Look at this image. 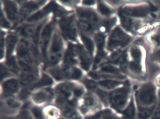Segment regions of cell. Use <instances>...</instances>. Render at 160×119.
Listing matches in <instances>:
<instances>
[{
	"instance_id": "cell-25",
	"label": "cell",
	"mask_w": 160,
	"mask_h": 119,
	"mask_svg": "<svg viewBox=\"0 0 160 119\" xmlns=\"http://www.w3.org/2000/svg\"><path fill=\"white\" fill-rule=\"evenodd\" d=\"M45 119H59L62 116L60 109L55 104H49L42 108Z\"/></svg>"
},
{
	"instance_id": "cell-2",
	"label": "cell",
	"mask_w": 160,
	"mask_h": 119,
	"mask_svg": "<svg viewBox=\"0 0 160 119\" xmlns=\"http://www.w3.org/2000/svg\"><path fill=\"white\" fill-rule=\"evenodd\" d=\"M75 15L78 30L89 36L94 33L101 23L98 14L91 8L77 6Z\"/></svg>"
},
{
	"instance_id": "cell-37",
	"label": "cell",
	"mask_w": 160,
	"mask_h": 119,
	"mask_svg": "<svg viewBox=\"0 0 160 119\" xmlns=\"http://www.w3.org/2000/svg\"><path fill=\"white\" fill-rule=\"evenodd\" d=\"M15 77L14 75L9 70L5 64H1V82L12 77Z\"/></svg>"
},
{
	"instance_id": "cell-16",
	"label": "cell",
	"mask_w": 160,
	"mask_h": 119,
	"mask_svg": "<svg viewBox=\"0 0 160 119\" xmlns=\"http://www.w3.org/2000/svg\"><path fill=\"white\" fill-rule=\"evenodd\" d=\"M57 3L55 2H50L45 6L32 15L26 20V23L34 24L38 23L46 18L51 12L54 13Z\"/></svg>"
},
{
	"instance_id": "cell-4",
	"label": "cell",
	"mask_w": 160,
	"mask_h": 119,
	"mask_svg": "<svg viewBox=\"0 0 160 119\" xmlns=\"http://www.w3.org/2000/svg\"><path fill=\"white\" fill-rule=\"evenodd\" d=\"M46 72L57 81H67L78 80L83 79V72L82 70L76 66H60L48 67Z\"/></svg>"
},
{
	"instance_id": "cell-47",
	"label": "cell",
	"mask_w": 160,
	"mask_h": 119,
	"mask_svg": "<svg viewBox=\"0 0 160 119\" xmlns=\"http://www.w3.org/2000/svg\"><path fill=\"white\" fill-rule=\"evenodd\" d=\"M122 51H119L118 52H115L112 53V54L110 56V60L112 62H114L115 61H117V59L121 55Z\"/></svg>"
},
{
	"instance_id": "cell-50",
	"label": "cell",
	"mask_w": 160,
	"mask_h": 119,
	"mask_svg": "<svg viewBox=\"0 0 160 119\" xmlns=\"http://www.w3.org/2000/svg\"><path fill=\"white\" fill-rule=\"evenodd\" d=\"M4 119H18V117H17L16 115H14V116H7L4 117Z\"/></svg>"
},
{
	"instance_id": "cell-52",
	"label": "cell",
	"mask_w": 160,
	"mask_h": 119,
	"mask_svg": "<svg viewBox=\"0 0 160 119\" xmlns=\"http://www.w3.org/2000/svg\"><path fill=\"white\" fill-rule=\"evenodd\" d=\"M59 119H65V118H63V117H61V118H60Z\"/></svg>"
},
{
	"instance_id": "cell-40",
	"label": "cell",
	"mask_w": 160,
	"mask_h": 119,
	"mask_svg": "<svg viewBox=\"0 0 160 119\" xmlns=\"http://www.w3.org/2000/svg\"><path fill=\"white\" fill-rule=\"evenodd\" d=\"M100 119H120L109 109L101 110Z\"/></svg>"
},
{
	"instance_id": "cell-6",
	"label": "cell",
	"mask_w": 160,
	"mask_h": 119,
	"mask_svg": "<svg viewBox=\"0 0 160 119\" xmlns=\"http://www.w3.org/2000/svg\"><path fill=\"white\" fill-rule=\"evenodd\" d=\"M99 100V98L95 94L87 92L78 101V109L84 117L92 115L101 111Z\"/></svg>"
},
{
	"instance_id": "cell-46",
	"label": "cell",
	"mask_w": 160,
	"mask_h": 119,
	"mask_svg": "<svg viewBox=\"0 0 160 119\" xmlns=\"http://www.w3.org/2000/svg\"><path fill=\"white\" fill-rule=\"evenodd\" d=\"M150 41L156 46L160 45V34H155L150 38Z\"/></svg>"
},
{
	"instance_id": "cell-45",
	"label": "cell",
	"mask_w": 160,
	"mask_h": 119,
	"mask_svg": "<svg viewBox=\"0 0 160 119\" xmlns=\"http://www.w3.org/2000/svg\"><path fill=\"white\" fill-rule=\"evenodd\" d=\"M160 116V91L159 93V101L153 112L152 119H155Z\"/></svg>"
},
{
	"instance_id": "cell-17",
	"label": "cell",
	"mask_w": 160,
	"mask_h": 119,
	"mask_svg": "<svg viewBox=\"0 0 160 119\" xmlns=\"http://www.w3.org/2000/svg\"><path fill=\"white\" fill-rule=\"evenodd\" d=\"M94 42L97 47V53L93 61L92 70L97 69L101 64V62L105 57L106 54L104 48L105 37L103 34L102 33H96L94 35Z\"/></svg>"
},
{
	"instance_id": "cell-35",
	"label": "cell",
	"mask_w": 160,
	"mask_h": 119,
	"mask_svg": "<svg viewBox=\"0 0 160 119\" xmlns=\"http://www.w3.org/2000/svg\"><path fill=\"white\" fill-rule=\"evenodd\" d=\"M34 119H45L43 114L42 108L32 105L28 108Z\"/></svg>"
},
{
	"instance_id": "cell-42",
	"label": "cell",
	"mask_w": 160,
	"mask_h": 119,
	"mask_svg": "<svg viewBox=\"0 0 160 119\" xmlns=\"http://www.w3.org/2000/svg\"><path fill=\"white\" fill-rule=\"evenodd\" d=\"M6 33L1 30V60L4 57L6 53H5V39H6Z\"/></svg>"
},
{
	"instance_id": "cell-10",
	"label": "cell",
	"mask_w": 160,
	"mask_h": 119,
	"mask_svg": "<svg viewBox=\"0 0 160 119\" xmlns=\"http://www.w3.org/2000/svg\"><path fill=\"white\" fill-rule=\"evenodd\" d=\"M55 98L54 88L45 87L36 90L32 93L30 100L32 105L42 107L51 104Z\"/></svg>"
},
{
	"instance_id": "cell-7",
	"label": "cell",
	"mask_w": 160,
	"mask_h": 119,
	"mask_svg": "<svg viewBox=\"0 0 160 119\" xmlns=\"http://www.w3.org/2000/svg\"><path fill=\"white\" fill-rule=\"evenodd\" d=\"M55 29V22L53 20L48 21L44 26L41 31L38 46L41 59L42 61H47L48 51Z\"/></svg>"
},
{
	"instance_id": "cell-41",
	"label": "cell",
	"mask_w": 160,
	"mask_h": 119,
	"mask_svg": "<svg viewBox=\"0 0 160 119\" xmlns=\"http://www.w3.org/2000/svg\"><path fill=\"white\" fill-rule=\"evenodd\" d=\"M101 71L104 73L117 74L119 73V70L114 66L107 65H104L101 67Z\"/></svg>"
},
{
	"instance_id": "cell-27",
	"label": "cell",
	"mask_w": 160,
	"mask_h": 119,
	"mask_svg": "<svg viewBox=\"0 0 160 119\" xmlns=\"http://www.w3.org/2000/svg\"><path fill=\"white\" fill-rule=\"evenodd\" d=\"M79 35L82 44L87 51L93 57L94 51V42L92 39L89 35L79 30Z\"/></svg>"
},
{
	"instance_id": "cell-43",
	"label": "cell",
	"mask_w": 160,
	"mask_h": 119,
	"mask_svg": "<svg viewBox=\"0 0 160 119\" xmlns=\"http://www.w3.org/2000/svg\"><path fill=\"white\" fill-rule=\"evenodd\" d=\"M129 66L131 70L135 73H139L141 71V66L140 62L131 61Z\"/></svg>"
},
{
	"instance_id": "cell-53",
	"label": "cell",
	"mask_w": 160,
	"mask_h": 119,
	"mask_svg": "<svg viewBox=\"0 0 160 119\" xmlns=\"http://www.w3.org/2000/svg\"><path fill=\"white\" fill-rule=\"evenodd\" d=\"M160 119V116H159V117H158V118H156V119Z\"/></svg>"
},
{
	"instance_id": "cell-48",
	"label": "cell",
	"mask_w": 160,
	"mask_h": 119,
	"mask_svg": "<svg viewBox=\"0 0 160 119\" xmlns=\"http://www.w3.org/2000/svg\"><path fill=\"white\" fill-rule=\"evenodd\" d=\"M101 110L92 115L84 117L83 119H100L101 114Z\"/></svg>"
},
{
	"instance_id": "cell-1",
	"label": "cell",
	"mask_w": 160,
	"mask_h": 119,
	"mask_svg": "<svg viewBox=\"0 0 160 119\" xmlns=\"http://www.w3.org/2000/svg\"><path fill=\"white\" fill-rule=\"evenodd\" d=\"M53 88L55 94L54 104L59 108L65 106L77 108L79 99L87 93L82 84L70 81L61 82Z\"/></svg>"
},
{
	"instance_id": "cell-26",
	"label": "cell",
	"mask_w": 160,
	"mask_h": 119,
	"mask_svg": "<svg viewBox=\"0 0 160 119\" xmlns=\"http://www.w3.org/2000/svg\"><path fill=\"white\" fill-rule=\"evenodd\" d=\"M62 116L66 119H83L84 117L78 111L77 107L65 106L59 108Z\"/></svg>"
},
{
	"instance_id": "cell-32",
	"label": "cell",
	"mask_w": 160,
	"mask_h": 119,
	"mask_svg": "<svg viewBox=\"0 0 160 119\" xmlns=\"http://www.w3.org/2000/svg\"><path fill=\"white\" fill-rule=\"evenodd\" d=\"M115 23H116V19L115 18L108 19L101 22L98 27L100 33L104 35V33L108 32L112 27L115 25Z\"/></svg>"
},
{
	"instance_id": "cell-39",
	"label": "cell",
	"mask_w": 160,
	"mask_h": 119,
	"mask_svg": "<svg viewBox=\"0 0 160 119\" xmlns=\"http://www.w3.org/2000/svg\"><path fill=\"white\" fill-rule=\"evenodd\" d=\"M12 24L7 19L3 10L1 9V25L3 29H9L12 27Z\"/></svg>"
},
{
	"instance_id": "cell-11",
	"label": "cell",
	"mask_w": 160,
	"mask_h": 119,
	"mask_svg": "<svg viewBox=\"0 0 160 119\" xmlns=\"http://www.w3.org/2000/svg\"><path fill=\"white\" fill-rule=\"evenodd\" d=\"M130 92L129 85L116 89L109 94L108 102L116 110H121L126 106Z\"/></svg>"
},
{
	"instance_id": "cell-15",
	"label": "cell",
	"mask_w": 160,
	"mask_h": 119,
	"mask_svg": "<svg viewBox=\"0 0 160 119\" xmlns=\"http://www.w3.org/2000/svg\"><path fill=\"white\" fill-rule=\"evenodd\" d=\"M1 9L3 10L7 19L12 24H18L19 17V6L17 1H3Z\"/></svg>"
},
{
	"instance_id": "cell-31",
	"label": "cell",
	"mask_w": 160,
	"mask_h": 119,
	"mask_svg": "<svg viewBox=\"0 0 160 119\" xmlns=\"http://www.w3.org/2000/svg\"><path fill=\"white\" fill-rule=\"evenodd\" d=\"M122 115L124 119H134L136 116V109L132 98L127 108L122 111Z\"/></svg>"
},
{
	"instance_id": "cell-5",
	"label": "cell",
	"mask_w": 160,
	"mask_h": 119,
	"mask_svg": "<svg viewBox=\"0 0 160 119\" xmlns=\"http://www.w3.org/2000/svg\"><path fill=\"white\" fill-rule=\"evenodd\" d=\"M63 39L59 30L55 29L48 51L47 61L49 66L48 67L58 66L63 59L65 52Z\"/></svg>"
},
{
	"instance_id": "cell-20",
	"label": "cell",
	"mask_w": 160,
	"mask_h": 119,
	"mask_svg": "<svg viewBox=\"0 0 160 119\" xmlns=\"http://www.w3.org/2000/svg\"><path fill=\"white\" fill-rule=\"evenodd\" d=\"M93 57L87 51L83 44L78 43V64L81 69L88 71L91 67Z\"/></svg>"
},
{
	"instance_id": "cell-38",
	"label": "cell",
	"mask_w": 160,
	"mask_h": 119,
	"mask_svg": "<svg viewBox=\"0 0 160 119\" xmlns=\"http://www.w3.org/2000/svg\"><path fill=\"white\" fill-rule=\"evenodd\" d=\"M130 55L132 60L131 61L139 62L141 61V52L140 49L137 47H133L130 50Z\"/></svg>"
},
{
	"instance_id": "cell-9",
	"label": "cell",
	"mask_w": 160,
	"mask_h": 119,
	"mask_svg": "<svg viewBox=\"0 0 160 119\" xmlns=\"http://www.w3.org/2000/svg\"><path fill=\"white\" fill-rule=\"evenodd\" d=\"M137 99L139 107H153L156 100L155 87L151 83L142 85L137 93Z\"/></svg>"
},
{
	"instance_id": "cell-19",
	"label": "cell",
	"mask_w": 160,
	"mask_h": 119,
	"mask_svg": "<svg viewBox=\"0 0 160 119\" xmlns=\"http://www.w3.org/2000/svg\"><path fill=\"white\" fill-rule=\"evenodd\" d=\"M54 80L47 72H43L38 80L24 88L31 96L32 93L36 90L45 87H51L54 85Z\"/></svg>"
},
{
	"instance_id": "cell-18",
	"label": "cell",
	"mask_w": 160,
	"mask_h": 119,
	"mask_svg": "<svg viewBox=\"0 0 160 119\" xmlns=\"http://www.w3.org/2000/svg\"><path fill=\"white\" fill-rule=\"evenodd\" d=\"M78 43H68L62 59V65L76 66L78 64Z\"/></svg>"
},
{
	"instance_id": "cell-28",
	"label": "cell",
	"mask_w": 160,
	"mask_h": 119,
	"mask_svg": "<svg viewBox=\"0 0 160 119\" xmlns=\"http://www.w3.org/2000/svg\"><path fill=\"white\" fill-rule=\"evenodd\" d=\"M5 64L9 69V70L15 76H19L21 71H20L18 62V59L16 56H12L10 58L6 59Z\"/></svg>"
},
{
	"instance_id": "cell-36",
	"label": "cell",
	"mask_w": 160,
	"mask_h": 119,
	"mask_svg": "<svg viewBox=\"0 0 160 119\" xmlns=\"http://www.w3.org/2000/svg\"><path fill=\"white\" fill-rule=\"evenodd\" d=\"M97 11L100 14L105 16H109L113 13L110 8L101 1L98 2L97 3Z\"/></svg>"
},
{
	"instance_id": "cell-33",
	"label": "cell",
	"mask_w": 160,
	"mask_h": 119,
	"mask_svg": "<svg viewBox=\"0 0 160 119\" xmlns=\"http://www.w3.org/2000/svg\"><path fill=\"white\" fill-rule=\"evenodd\" d=\"M120 15L121 21L123 27L129 31L133 30V29L135 27V23L134 22L133 20L126 17V16L122 13Z\"/></svg>"
},
{
	"instance_id": "cell-14",
	"label": "cell",
	"mask_w": 160,
	"mask_h": 119,
	"mask_svg": "<svg viewBox=\"0 0 160 119\" xmlns=\"http://www.w3.org/2000/svg\"><path fill=\"white\" fill-rule=\"evenodd\" d=\"M1 95L3 98L18 95L22 87L18 78L14 77L1 82Z\"/></svg>"
},
{
	"instance_id": "cell-24",
	"label": "cell",
	"mask_w": 160,
	"mask_h": 119,
	"mask_svg": "<svg viewBox=\"0 0 160 119\" xmlns=\"http://www.w3.org/2000/svg\"><path fill=\"white\" fill-rule=\"evenodd\" d=\"M150 11V9L148 6L127 7L122 10V14L126 16L141 17L148 15Z\"/></svg>"
},
{
	"instance_id": "cell-29",
	"label": "cell",
	"mask_w": 160,
	"mask_h": 119,
	"mask_svg": "<svg viewBox=\"0 0 160 119\" xmlns=\"http://www.w3.org/2000/svg\"><path fill=\"white\" fill-rule=\"evenodd\" d=\"M155 107L143 108L138 106L137 116L138 119H149L153 114Z\"/></svg>"
},
{
	"instance_id": "cell-8",
	"label": "cell",
	"mask_w": 160,
	"mask_h": 119,
	"mask_svg": "<svg viewBox=\"0 0 160 119\" xmlns=\"http://www.w3.org/2000/svg\"><path fill=\"white\" fill-rule=\"evenodd\" d=\"M16 56L18 60L30 66L37 67L39 61L32 53L29 41L21 38L16 49Z\"/></svg>"
},
{
	"instance_id": "cell-23",
	"label": "cell",
	"mask_w": 160,
	"mask_h": 119,
	"mask_svg": "<svg viewBox=\"0 0 160 119\" xmlns=\"http://www.w3.org/2000/svg\"><path fill=\"white\" fill-rule=\"evenodd\" d=\"M22 88L34 83L40 78L39 71H21L18 76Z\"/></svg>"
},
{
	"instance_id": "cell-44",
	"label": "cell",
	"mask_w": 160,
	"mask_h": 119,
	"mask_svg": "<svg viewBox=\"0 0 160 119\" xmlns=\"http://www.w3.org/2000/svg\"><path fill=\"white\" fill-rule=\"evenodd\" d=\"M80 1H58L60 4H62L63 6H66V7H73L75 6L77 7V4H78Z\"/></svg>"
},
{
	"instance_id": "cell-22",
	"label": "cell",
	"mask_w": 160,
	"mask_h": 119,
	"mask_svg": "<svg viewBox=\"0 0 160 119\" xmlns=\"http://www.w3.org/2000/svg\"><path fill=\"white\" fill-rule=\"evenodd\" d=\"M2 107H3L5 111H12L14 115L17 113L14 112H18L23 105V102L19 100L17 97L9 96L2 98Z\"/></svg>"
},
{
	"instance_id": "cell-12",
	"label": "cell",
	"mask_w": 160,
	"mask_h": 119,
	"mask_svg": "<svg viewBox=\"0 0 160 119\" xmlns=\"http://www.w3.org/2000/svg\"><path fill=\"white\" fill-rule=\"evenodd\" d=\"M19 6V17L18 24L27 20L32 15L44 6L45 1H17Z\"/></svg>"
},
{
	"instance_id": "cell-13",
	"label": "cell",
	"mask_w": 160,
	"mask_h": 119,
	"mask_svg": "<svg viewBox=\"0 0 160 119\" xmlns=\"http://www.w3.org/2000/svg\"><path fill=\"white\" fill-rule=\"evenodd\" d=\"M132 39L119 27H116L112 31L107 42L108 49L112 51L118 47H124L129 44Z\"/></svg>"
},
{
	"instance_id": "cell-3",
	"label": "cell",
	"mask_w": 160,
	"mask_h": 119,
	"mask_svg": "<svg viewBox=\"0 0 160 119\" xmlns=\"http://www.w3.org/2000/svg\"><path fill=\"white\" fill-rule=\"evenodd\" d=\"M57 20L62 38L68 42L78 43L79 30L75 14L71 12Z\"/></svg>"
},
{
	"instance_id": "cell-51",
	"label": "cell",
	"mask_w": 160,
	"mask_h": 119,
	"mask_svg": "<svg viewBox=\"0 0 160 119\" xmlns=\"http://www.w3.org/2000/svg\"><path fill=\"white\" fill-rule=\"evenodd\" d=\"M157 82L158 85H160V75L157 78V82Z\"/></svg>"
},
{
	"instance_id": "cell-49",
	"label": "cell",
	"mask_w": 160,
	"mask_h": 119,
	"mask_svg": "<svg viewBox=\"0 0 160 119\" xmlns=\"http://www.w3.org/2000/svg\"><path fill=\"white\" fill-rule=\"evenodd\" d=\"M95 3V1H82V5L83 7H90L93 6Z\"/></svg>"
},
{
	"instance_id": "cell-34",
	"label": "cell",
	"mask_w": 160,
	"mask_h": 119,
	"mask_svg": "<svg viewBox=\"0 0 160 119\" xmlns=\"http://www.w3.org/2000/svg\"><path fill=\"white\" fill-rule=\"evenodd\" d=\"M82 84L86 89L89 92L96 91L98 89V83L96 82L92 79H83Z\"/></svg>"
},
{
	"instance_id": "cell-30",
	"label": "cell",
	"mask_w": 160,
	"mask_h": 119,
	"mask_svg": "<svg viewBox=\"0 0 160 119\" xmlns=\"http://www.w3.org/2000/svg\"><path fill=\"white\" fill-rule=\"evenodd\" d=\"M122 82L111 80H103L98 82V86L102 90H111L121 84Z\"/></svg>"
},
{
	"instance_id": "cell-21",
	"label": "cell",
	"mask_w": 160,
	"mask_h": 119,
	"mask_svg": "<svg viewBox=\"0 0 160 119\" xmlns=\"http://www.w3.org/2000/svg\"><path fill=\"white\" fill-rule=\"evenodd\" d=\"M19 39L17 32H11L8 33L5 39V56L6 59L13 56Z\"/></svg>"
}]
</instances>
